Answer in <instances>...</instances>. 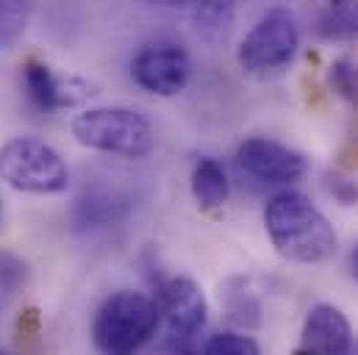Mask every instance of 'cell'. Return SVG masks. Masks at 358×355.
Wrapping results in <instances>:
<instances>
[{
	"mask_svg": "<svg viewBox=\"0 0 358 355\" xmlns=\"http://www.w3.org/2000/svg\"><path fill=\"white\" fill-rule=\"evenodd\" d=\"M236 164L242 173H248L262 183H294L308 170V161L303 153L267 136L245 139L236 147Z\"/></svg>",
	"mask_w": 358,
	"mask_h": 355,
	"instance_id": "ba28073f",
	"label": "cell"
},
{
	"mask_svg": "<svg viewBox=\"0 0 358 355\" xmlns=\"http://www.w3.org/2000/svg\"><path fill=\"white\" fill-rule=\"evenodd\" d=\"M264 228L272 247L294 264H322L339 250V239L328 217L303 191L294 189L269 197Z\"/></svg>",
	"mask_w": 358,
	"mask_h": 355,
	"instance_id": "6da1fadb",
	"label": "cell"
},
{
	"mask_svg": "<svg viewBox=\"0 0 358 355\" xmlns=\"http://www.w3.org/2000/svg\"><path fill=\"white\" fill-rule=\"evenodd\" d=\"M131 75L139 87L159 97H173L192 78V59L180 45H150L136 53Z\"/></svg>",
	"mask_w": 358,
	"mask_h": 355,
	"instance_id": "52a82bcc",
	"label": "cell"
},
{
	"mask_svg": "<svg viewBox=\"0 0 358 355\" xmlns=\"http://www.w3.org/2000/svg\"><path fill=\"white\" fill-rule=\"evenodd\" d=\"M317 34L325 39H353V36H358V0L331 3L317 20Z\"/></svg>",
	"mask_w": 358,
	"mask_h": 355,
	"instance_id": "5bb4252c",
	"label": "cell"
},
{
	"mask_svg": "<svg viewBox=\"0 0 358 355\" xmlns=\"http://www.w3.org/2000/svg\"><path fill=\"white\" fill-rule=\"evenodd\" d=\"M259 311H262V305L256 300H250L248 294H242V291L234 294L231 303H228V317L234 322L245 325V328H256L259 325Z\"/></svg>",
	"mask_w": 358,
	"mask_h": 355,
	"instance_id": "d6986e66",
	"label": "cell"
},
{
	"mask_svg": "<svg viewBox=\"0 0 358 355\" xmlns=\"http://www.w3.org/2000/svg\"><path fill=\"white\" fill-rule=\"evenodd\" d=\"M192 194L203 211H217L231 197V180L217 159H200L192 170Z\"/></svg>",
	"mask_w": 358,
	"mask_h": 355,
	"instance_id": "7c38bea8",
	"label": "cell"
},
{
	"mask_svg": "<svg viewBox=\"0 0 358 355\" xmlns=\"http://www.w3.org/2000/svg\"><path fill=\"white\" fill-rule=\"evenodd\" d=\"M350 266H353V275H356V280H358V245L353 247V256H350Z\"/></svg>",
	"mask_w": 358,
	"mask_h": 355,
	"instance_id": "44dd1931",
	"label": "cell"
},
{
	"mask_svg": "<svg viewBox=\"0 0 358 355\" xmlns=\"http://www.w3.org/2000/svg\"><path fill=\"white\" fill-rule=\"evenodd\" d=\"M300 350L306 355H350L353 353V328L342 308L320 303L308 311L303 325Z\"/></svg>",
	"mask_w": 358,
	"mask_h": 355,
	"instance_id": "9c48e42d",
	"label": "cell"
},
{
	"mask_svg": "<svg viewBox=\"0 0 358 355\" xmlns=\"http://www.w3.org/2000/svg\"><path fill=\"white\" fill-rule=\"evenodd\" d=\"M22 84L28 97L39 106V108H70L84 103L92 94V87L81 78H59L50 73V67L39 64V61H28L22 67Z\"/></svg>",
	"mask_w": 358,
	"mask_h": 355,
	"instance_id": "8fae6325",
	"label": "cell"
},
{
	"mask_svg": "<svg viewBox=\"0 0 358 355\" xmlns=\"http://www.w3.org/2000/svg\"><path fill=\"white\" fill-rule=\"evenodd\" d=\"M294 355H306V353H303V350H297V353H294Z\"/></svg>",
	"mask_w": 358,
	"mask_h": 355,
	"instance_id": "cb8c5ba5",
	"label": "cell"
},
{
	"mask_svg": "<svg viewBox=\"0 0 358 355\" xmlns=\"http://www.w3.org/2000/svg\"><path fill=\"white\" fill-rule=\"evenodd\" d=\"M28 280H31V266H28V261H22L17 253L0 247V289L6 294H14V291L25 289Z\"/></svg>",
	"mask_w": 358,
	"mask_h": 355,
	"instance_id": "2e32d148",
	"label": "cell"
},
{
	"mask_svg": "<svg viewBox=\"0 0 358 355\" xmlns=\"http://www.w3.org/2000/svg\"><path fill=\"white\" fill-rule=\"evenodd\" d=\"M131 211H134L131 194L108 186H92V189H84L73 203L70 222L78 233H92V231L117 228L120 222L128 219Z\"/></svg>",
	"mask_w": 358,
	"mask_h": 355,
	"instance_id": "30bf717a",
	"label": "cell"
},
{
	"mask_svg": "<svg viewBox=\"0 0 358 355\" xmlns=\"http://www.w3.org/2000/svg\"><path fill=\"white\" fill-rule=\"evenodd\" d=\"M300 48V28L289 8H269L239 45V67L248 75L283 70Z\"/></svg>",
	"mask_w": 358,
	"mask_h": 355,
	"instance_id": "5b68a950",
	"label": "cell"
},
{
	"mask_svg": "<svg viewBox=\"0 0 358 355\" xmlns=\"http://www.w3.org/2000/svg\"><path fill=\"white\" fill-rule=\"evenodd\" d=\"M73 136L97 153L122 159H145L156 147L150 122L134 108H90L73 119Z\"/></svg>",
	"mask_w": 358,
	"mask_h": 355,
	"instance_id": "3957f363",
	"label": "cell"
},
{
	"mask_svg": "<svg viewBox=\"0 0 358 355\" xmlns=\"http://www.w3.org/2000/svg\"><path fill=\"white\" fill-rule=\"evenodd\" d=\"M0 228H3V203H0Z\"/></svg>",
	"mask_w": 358,
	"mask_h": 355,
	"instance_id": "7402d4cb",
	"label": "cell"
},
{
	"mask_svg": "<svg viewBox=\"0 0 358 355\" xmlns=\"http://www.w3.org/2000/svg\"><path fill=\"white\" fill-rule=\"evenodd\" d=\"M331 87L342 94L348 103L358 108V64L353 59H339L331 67Z\"/></svg>",
	"mask_w": 358,
	"mask_h": 355,
	"instance_id": "ac0fdd59",
	"label": "cell"
},
{
	"mask_svg": "<svg viewBox=\"0 0 358 355\" xmlns=\"http://www.w3.org/2000/svg\"><path fill=\"white\" fill-rule=\"evenodd\" d=\"M200 355H262V350L245 333H217L206 342Z\"/></svg>",
	"mask_w": 358,
	"mask_h": 355,
	"instance_id": "e0dca14e",
	"label": "cell"
},
{
	"mask_svg": "<svg viewBox=\"0 0 358 355\" xmlns=\"http://www.w3.org/2000/svg\"><path fill=\"white\" fill-rule=\"evenodd\" d=\"M0 355H11V353H6V350H0Z\"/></svg>",
	"mask_w": 358,
	"mask_h": 355,
	"instance_id": "603a6c76",
	"label": "cell"
},
{
	"mask_svg": "<svg viewBox=\"0 0 358 355\" xmlns=\"http://www.w3.org/2000/svg\"><path fill=\"white\" fill-rule=\"evenodd\" d=\"M325 189H328L342 205H356L358 203V183L353 178L339 175V173H328V175H325Z\"/></svg>",
	"mask_w": 358,
	"mask_h": 355,
	"instance_id": "ffe728a7",
	"label": "cell"
},
{
	"mask_svg": "<svg viewBox=\"0 0 358 355\" xmlns=\"http://www.w3.org/2000/svg\"><path fill=\"white\" fill-rule=\"evenodd\" d=\"M159 314L167 319L170 328V345H194V336L206 325V297L203 289L186 277V275H173L159 283Z\"/></svg>",
	"mask_w": 358,
	"mask_h": 355,
	"instance_id": "8992f818",
	"label": "cell"
},
{
	"mask_svg": "<svg viewBox=\"0 0 358 355\" xmlns=\"http://www.w3.org/2000/svg\"><path fill=\"white\" fill-rule=\"evenodd\" d=\"M192 14V22L197 28V34L208 42H225L231 28H234V6L231 3H192L186 6Z\"/></svg>",
	"mask_w": 358,
	"mask_h": 355,
	"instance_id": "4fadbf2b",
	"label": "cell"
},
{
	"mask_svg": "<svg viewBox=\"0 0 358 355\" xmlns=\"http://www.w3.org/2000/svg\"><path fill=\"white\" fill-rule=\"evenodd\" d=\"M0 178L28 194H62L70 186L64 159L36 136H14L0 147Z\"/></svg>",
	"mask_w": 358,
	"mask_h": 355,
	"instance_id": "277c9868",
	"label": "cell"
},
{
	"mask_svg": "<svg viewBox=\"0 0 358 355\" xmlns=\"http://www.w3.org/2000/svg\"><path fill=\"white\" fill-rule=\"evenodd\" d=\"M159 305L142 291H117L94 314L92 339L103 355L139 353L159 328Z\"/></svg>",
	"mask_w": 358,
	"mask_h": 355,
	"instance_id": "7a4b0ae2",
	"label": "cell"
},
{
	"mask_svg": "<svg viewBox=\"0 0 358 355\" xmlns=\"http://www.w3.org/2000/svg\"><path fill=\"white\" fill-rule=\"evenodd\" d=\"M34 17V6L31 3H20V0H0V50H8L11 45L20 42V36L25 34L28 22Z\"/></svg>",
	"mask_w": 358,
	"mask_h": 355,
	"instance_id": "9a60e30c",
	"label": "cell"
}]
</instances>
